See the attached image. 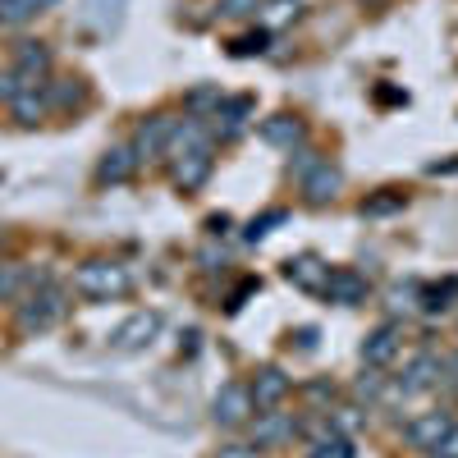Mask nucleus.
<instances>
[{
  "mask_svg": "<svg viewBox=\"0 0 458 458\" xmlns=\"http://www.w3.org/2000/svg\"><path fill=\"white\" fill-rule=\"evenodd\" d=\"M417 280H408V284H394L386 298H390V312H417Z\"/></svg>",
  "mask_w": 458,
  "mask_h": 458,
  "instance_id": "cd10ccee",
  "label": "nucleus"
},
{
  "mask_svg": "<svg viewBox=\"0 0 458 458\" xmlns=\"http://www.w3.org/2000/svg\"><path fill=\"white\" fill-rule=\"evenodd\" d=\"M216 458H266V449H257L252 440H248V445H220Z\"/></svg>",
  "mask_w": 458,
  "mask_h": 458,
  "instance_id": "473e14b6",
  "label": "nucleus"
},
{
  "mask_svg": "<svg viewBox=\"0 0 458 458\" xmlns=\"http://www.w3.org/2000/svg\"><path fill=\"white\" fill-rule=\"evenodd\" d=\"M380 390H386V376H380L376 367H367V371L353 380V394H358V399H376Z\"/></svg>",
  "mask_w": 458,
  "mask_h": 458,
  "instance_id": "c756f323",
  "label": "nucleus"
},
{
  "mask_svg": "<svg viewBox=\"0 0 458 458\" xmlns=\"http://www.w3.org/2000/svg\"><path fill=\"white\" fill-rule=\"evenodd\" d=\"M252 412H257V403H252V394H248V380H225V386L216 390V399H211V422H216L220 431L248 427Z\"/></svg>",
  "mask_w": 458,
  "mask_h": 458,
  "instance_id": "7ed1b4c3",
  "label": "nucleus"
},
{
  "mask_svg": "<svg viewBox=\"0 0 458 458\" xmlns=\"http://www.w3.org/2000/svg\"><path fill=\"white\" fill-rule=\"evenodd\" d=\"M312 458H358V449H353L349 436L330 431V422H326V427L312 436Z\"/></svg>",
  "mask_w": 458,
  "mask_h": 458,
  "instance_id": "4be33fe9",
  "label": "nucleus"
},
{
  "mask_svg": "<svg viewBox=\"0 0 458 458\" xmlns=\"http://www.w3.org/2000/svg\"><path fill=\"white\" fill-rule=\"evenodd\" d=\"M211 165H216V142H202V147H183L170 157V179L183 193H198V188L211 179Z\"/></svg>",
  "mask_w": 458,
  "mask_h": 458,
  "instance_id": "20e7f679",
  "label": "nucleus"
},
{
  "mask_svg": "<svg viewBox=\"0 0 458 458\" xmlns=\"http://www.w3.org/2000/svg\"><path fill=\"white\" fill-rule=\"evenodd\" d=\"M284 280H289L293 289L321 293V289H326V280H330V266H326L317 252H298V257H289V261H284Z\"/></svg>",
  "mask_w": 458,
  "mask_h": 458,
  "instance_id": "2eb2a0df",
  "label": "nucleus"
},
{
  "mask_svg": "<svg viewBox=\"0 0 458 458\" xmlns=\"http://www.w3.org/2000/svg\"><path fill=\"white\" fill-rule=\"evenodd\" d=\"M261 142H271V147H284V151H293V147H302V142H308V124H302L298 114L280 110V114H271V120H261Z\"/></svg>",
  "mask_w": 458,
  "mask_h": 458,
  "instance_id": "f3484780",
  "label": "nucleus"
},
{
  "mask_svg": "<svg viewBox=\"0 0 458 458\" xmlns=\"http://www.w3.org/2000/svg\"><path fill=\"white\" fill-rule=\"evenodd\" d=\"M276 225H284V211H280V207H276V211H266L261 220H248L243 239H248V243H261V239H266V234H271V229H276Z\"/></svg>",
  "mask_w": 458,
  "mask_h": 458,
  "instance_id": "c85d7f7f",
  "label": "nucleus"
},
{
  "mask_svg": "<svg viewBox=\"0 0 458 458\" xmlns=\"http://www.w3.org/2000/svg\"><path fill=\"white\" fill-rule=\"evenodd\" d=\"M42 276H32L28 266H0V302H10V298H23Z\"/></svg>",
  "mask_w": 458,
  "mask_h": 458,
  "instance_id": "b1692460",
  "label": "nucleus"
},
{
  "mask_svg": "<svg viewBox=\"0 0 458 458\" xmlns=\"http://www.w3.org/2000/svg\"><path fill=\"white\" fill-rule=\"evenodd\" d=\"M399 349H403V326L399 321H386V326H376L367 339H362V349H358V358H362V367H390L394 358H399Z\"/></svg>",
  "mask_w": 458,
  "mask_h": 458,
  "instance_id": "6e6552de",
  "label": "nucleus"
},
{
  "mask_svg": "<svg viewBox=\"0 0 458 458\" xmlns=\"http://www.w3.org/2000/svg\"><path fill=\"white\" fill-rule=\"evenodd\" d=\"M298 431H302V422L293 412H280V408H261V412H252V422H248V436H252L257 449H276V445L293 440Z\"/></svg>",
  "mask_w": 458,
  "mask_h": 458,
  "instance_id": "39448f33",
  "label": "nucleus"
},
{
  "mask_svg": "<svg viewBox=\"0 0 458 458\" xmlns=\"http://www.w3.org/2000/svg\"><path fill=\"white\" fill-rule=\"evenodd\" d=\"M458 298V280H445V284H422L417 289V312H449Z\"/></svg>",
  "mask_w": 458,
  "mask_h": 458,
  "instance_id": "412c9836",
  "label": "nucleus"
},
{
  "mask_svg": "<svg viewBox=\"0 0 458 458\" xmlns=\"http://www.w3.org/2000/svg\"><path fill=\"white\" fill-rule=\"evenodd\" d=\"M64 308H69L64 289L42 276V280H37V284L19 298V330H23V335H42V330H51V326L64 317Z\"/></svg>",
  "mask_w": 458,
  "mask_h": 458,
  "instance_id": "f257e3e1",
  "label": "nucleus"
},
{
  "mask_svg": "<svg viewBox=\"0 0 458 458\" xmlns=\"http://www.w3.org/2000/svg\"><path fill=\"white\" fill-rule=\"evenodd\" d=\"M321 293H326L330 302H339V308H362L367 293H371V284H367L362 271H353V266H335Z\"/></svg>",
  "mask_w": 458,
  "mask_h": 458,
  "instance_id": "f8f14e48",
  "label": "nucleus"
},
{
  "mask_svg": "<svg viewBox=\"0 0 458 458\" xmlns=\"http://www.w3.org/2000/svg\"><path fill=\"white\" fill-rule=\"evenodd\" d=\"M321 161H326L321 151H317V147H308V142H302V147H293V151H289V174H293V179L302 183V179H308V174H312V170H317Z\"/></svg>",
  "mask_w": 458,
  "mask_h": 458,
  "instance_id": "bb28decb",
  "label": "nucleus"
},
{
  "mask_svg": "<svg viewBox=\"0 0 458 458\" xmlns=\"http://www.w3.org/2000/svg\"><path fill=\"white\" fill-rule=\"evenodd\" d=\"M257 289H261L257 280H243V284L234 289V298H229V312H239V308H243V298H248V293H257Z\"/></svg>",
  "mask_w": 458,
  "mask_h": 458,
  "instance_id": "e433bc0d",
  "label": "nucleus"
},
{
  "mask_svg": "<svg viewBox=\"0 0 458 458\" xmlns=\"http://www.w3.org/2000/svg\"><path fill=\"white\" fill-rule=\"evenodd\" d=\"M220 101H225L220 88H198V92L183 97V106H188V114H193V120H211V114L220 110Z\"/></svg>",
  "mask_w": 458,
  "mask_h": 458,
  "instance_id": "a878e982",
  "label": "nucleus"
},
{
  "mask_svg": "<svg viewBox=\"0 0 458 458\" xmlns=\"http://www.w3.org/2000/svg\"><path fill=\"white\" fill-rule=\"evenodd\" d=\"M390 211H403V193H386V198L362 202V216H390Z\"/></svg>",
  "mask_w": 458,
  "mask_h": 458,
  "instance_id": "2f4dec72",
  "label": "nucleus"
},
{
  "mask_svg": "<svg viewBox=\"0 0 458 458\" xmlns=\"http://www.w3.org/2000/svg\"><path fill=\"white\" fill-rule=\"evenodd\" d=\"M51 5H60V0H0V28H23Z\"/></svg>",
  "mask_w": 458,
  "mask_h": 458,
  "instance_id": "aec40b11",
  "label": "nucleus"
},
{
  "mask_svg": "<svg viewBox=\"0 0 458 458\" xmlns=\"http://www.w3.org/2000/svg\"><path fill=\"white\" fill-rule=\"evenodd\" d=\"M266 42H271V32H261V28L257 32H243L239 42H234V55H261Z\"/></svg>",
  "mask_w": 458,
  "mask_h": 458,
  "instance_id": "7c9ffc66",
  "label": "nucleus"
},
{
  "mask_svg": "<svg viewBox=\"0 0 458 458\" xmlns=\"http://www.w3.org/2000/svg\"><path fill=\"white\" fill-rule=\"evenodd\" d=\"M445 380H454V386H458V349L445 358Z\"/></svg>",
  "mask_w": 458,
  "mask_h": 458,
  "instance_id": "4c0bfd02",
  "label": "nucleus"
},
{
  "mask_svg": "<svg viewBox=\"0 0 458 458\" xmlns=\"http://www.w3.org/2000/svg\"><path fill=\"white\" fill-rule=\"evenodd\" d=\"M129 284H133V276L120 261L97 257V261H83L79 271H73V289L88 293V298H120V293H129Z\"/></svg>",
  "mask_w": 458,
  "mask_h": 458,
  "instance_id": "f03ea898",
  "label": "nucleus"
},
{
  "mask_svg": "<svg viewBox=\"0 0 458 458\" xmlns=\"http://www.w3.org/2000/svg\"><path fill=\"white\" fill-rule=\"evenodd\" d=\"M431 458H458V422H454V427H449V436L431 449Z\"/></svg>",
  "mask_w": 458,
  "mask_h": 458,
  "instance_id": "72a5a7b5",
  "label": "nucleus"
},
{
  "mask_svg": "<svg viewBox=\"0 0 458 458\" xmlns=\"http://www.w3.org/2000/svg\"><path fill=\"white\" fill-rule=\"evenodd\" d=\"M10 73H14L23 88H42L47 73H51V47H47V42H19Z\"/></svg>",
  "mask_w": 458,
  "mask_h": 458,
  "instance_id": "9d476101",
  "label": "nucleus"
},
{
  "mask_svg": "<svg viewBox=\"0 0 458 458\" xmlns=\"http://www.w3.org/2000/svg\"><path fill=\"white\" fill-rule=\"evenodd\" d=\"M157 335H161V312H133L120 330L110 335V344H114L120 353H138V349H147Z\"/></svg>",
  "mask_w": 458,
  "mask_h": 458,
  "instance_id": "4468645a",
  "label": "nucleus"
},
{
  "mask_svg": "<svg viewBox=\"0 0 458 458\" xmlns=\"http://www.w3.org/2000/svg\"><path fill=\"white\" fill-rule=\"evenodd\" d=\"M10 110H14V120L19 124H42L47 114H51V101H47V83L42 88H23L19 83V92H14V101H10Z\"/></svg>",
  "mask_w": 458,
  "mask_h": 458,
  "instance_id": "6ab92c4d",
  "label": "nucleus"
},
{
  "mask_svg": "<svg viewBox=\"0 0 458 458\" xmlns=\"http://www.w3.org/2000/svg\"><path fill=\"white\" fill-rule=\"evenodd\" d=\"M289 390H293V380H289L284 367H257L252 380H248V394H252L257 408H280L289 399Z\"/></svg>",
  "mask_w": 458,
  "mask_h": 458,
  "instance_id": "9b49d317",
  "label": "nucleus"
},
{
  "mask_svg": "<svg viewBox=\"0 0 458 458\" xmlns=\"http://www.w3.org/2000/svg\"><path fill=\"white\" fill-rule=\"evenodd\" d=\"M445 380V362L436 358V353H417L408 367H403V376H399V394L403 399H412V394H427V390H436Z\"/></svg>",
  "mask_w": 458,
  "mask_h": 458,
  "instance_id": "ddd939ff",
  "label": "nucleus"
},
{
  "mask_svg": "<svg viewBox=\"0 0 458 458\" xmlns=\"http://www.w3.org/2000/svg\"><path fill=\"white\" fill-rule=\"evenodd\" d=\"M252 10H257V0H220V14H234V19H243Z\"/></svg>",
  "mask_w": 458,
  "mask_h": 458,
  "instance_id": "c9c22d12",
  "label": "nucleus"
},
{
  "mask_svg": "<svg viewBox=\"0 0 458 458\" xmlns=\"http://www.w3.org/2000/svg\"><path fill=\"white\" fill-rule=\"evenodd\" d=\"M458 422V417L449 412V408H431V412H417V417H408L403 422V440L412 445V449H422V454H431L445 436H449V427Z\"/></svg>",
  "mask_w": 458,
  "mask_h": 458,
  "instance_id": "423d86ee",
  "label": "nucleus"
},
{
  "mask_svg": "<svg viewBox=\"0 0 458 458\" xmlns=\"http://www.w3.org/2000/svg\"><path fill=\"white\" fill-rule=\"evenodd\" d=\"M326 422H330V431H339V436H358L362 427H367V412L358 408V403H339V408H326Z\"/></svg>",
  "mask_w": 458,
  "mask_h": 458,
  "instance_id": "5701e85b",
  "label": "nucleus"
},
{
  "mask_svg": "<svg viewBox=\"0 0 458 458\" xmlns=\"http://www.w3.org/2000/svg\"><path fill=\"white\" fill-rule=\"evenodd\" d=\"M302 188V198H308L312 207H326V202H335L339 198V188H344V170L335 165V161H321L308 179L298 183Z\"/></svg>",
  "mask_w": 458,
  "mask_h": 458,
  "instance_id": "dca6fc26",
  "label": "nucleus"
},
{
  "mask_svg": "<svg viewBox=\"0 0 458 458\" xmlns=\"http://www.w3.org/2000/svg\"><path fill=\"white\" fill-rule=\"evenodd\" d=\"M207 229H211V234H225V229H229V216H211Z\"/></svg>",
  "mask_w": 458,
  "mask_h": 458,
  "instance_id": "58836bf2",
  "label": "nucleus"
},
{
  "mask_svg": "<svg viewBox=\"0 0 458 458\" xmlns=\"http://www.w3.org/2000/svg\"><path fill=\"white\" fill-rule=\"evenodd\" d=\"M174 129H179L174 114H151V120H142V124H138V133H133V142H129V147H133V157H138V165H142V161L165 157Z\"/></svg>",
  "mask_w": 458,
  "mask_h": 458,
  "instance_id": "0eeeda50",
  "label": "nucleus"
},
{
  "mask_svg": "<svg viewBox=\"0 0 458 458\" xmlns=\"http://www.w3.org/2000/svg\"><path fill=\"white\" fill-rule=\"evenodd\" d=\"M47 101H51V110L83 106V101H88V88H83L79 79H60V83H47Z\"/></svg>",
  "mask_w": 458,
  "mask_h": 458,
  "instance_id": "393cba45",
  "label": "nucleus"
},
{
  "mask_svg": "<svg viewBox=\"0 0 458 458\" xmlns=\"http://www.w3.org/2000/svg\"><path fill=\"white\" fill-rule=\"evenodd\" d=\"M257 114V101L252 97H225L220 101V110L211 114V138H220V142H229V138H239L243 129H248V120Z\"/></svg>",
  "mask_w": 458,
  "mask_h": 458,
  "instance_id": "1a4fd4ad",
  "label": "nucleus"
},
{
  "mask_svg": "<svg viewBox=\"0 0 458 458\" xmlns=\"http://www.w3.org/2000/svg\"><path fill=\"white\" fill-rule=\"evenodd\" d=\"M138 174V157H133V147H110L106 157L97 161V183L114 188V183H129Z\"/></svg>",
  "mask_w": 458,
  "mask_h": 458,
  "instance_id": "a211bd4d",
  "label": "nucleus"
},
{
  "mask_svg": "<svg viewBox=\"0 0 458 458\" xmlns=\"http://www.w3.org/2000/svg\"><path fill=\"white\" fill-rule=\"evenodd\" d=\"M302 394H308V399H335V380H312V386H302Z\"/></svg>",
  "mask_w": 458,
  "mask_h": 458,
  "instance_id": "f704fd0d",
  "label": "nucleus"
}]
</instances>
